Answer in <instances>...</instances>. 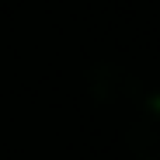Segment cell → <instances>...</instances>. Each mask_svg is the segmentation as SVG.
<instances>
[{"instance_id":"1","label":"cell","mask_w":160,"mask_h":160,"mask_svg":"<svg viewBox=\"0 0 160 160\" xmlns=\"http://www.w3.org/2000/svg\"><path fill=\"white\" fill-rule=\"evenodd\" d=\"M129 150L136 160H160V94L146 98L129 122Z\"/></svg>"}]
</instances>
